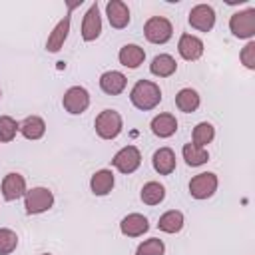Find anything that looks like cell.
Returning a JSON list of instances; mask_svg holds the SVG:
<instances>
[{"label": "cell", "mask_w": 255, "mask_h": 255, "mask_svg": "<svg viewBox=\"0 0 255 255\" xmlns=\"http://www.w3.org/2000/svg\"><path fill=\"white\" fill-rule=\"evenodd\" d=\"M129 100L137 110H153L159 102H161V90L157 84L149 82V80H139L135 82V86L129 92Z\"/></svg>", "instance_id": "obj_1"}, {"label": "cell", "mask_w": 255, "mask_h": 255, "mask_svg": "<svg viewBox=\"0 0 255 255\" xmlns=\"http://www.w3.org/2000/svg\"><path fill=\"white\" fill-rule=\"evenodd\" d=\"M96 133L102 137V139H114L120 135L124 124H122V116L116 112V110H104L98 114L96 118Z\"/></svg>", "instance_id": "obj_2"}, {"label": "cell", "mask_w": 255, "mask_h": 255, "mask_svg": "<svg viewBox=\"0 0 255 255\" xmlns=\"http://www.w3.org/2000/svg\"><path fill=\"white\" fill-rule=\"evenodd\" d=\"M143 34L151 44H165L173 34V26L163 16H151L143 26Z\"/></svg>", "instance_id": "obj_3"}, {"label": "cell", "mask_w": 255, "mask_h": 255, "mask_svg": "<svg viewBox=\"0 0 255 255\" xmlns=\"http://www.w3.org/2000/svg\"><path fill=\"white\" fill-rule=\"evenodd\" d=\"M52 205H54V195L48 187H34L30 191H26V199H24L26 213H30V215L44 213Z\"/></svg>", "instance_id": "obj_4"}, {"label": "cell", "mask_w": 255, "mask_h": 255, "mask_svg": "<svg viewBox=\"0 0 255 255\" xmlns=\"http://www.w3.org/2000/svg\"><path fill=\"white\" fill-rule=\"evenodd\" d=\"M229 28L237 38H253L255 34V8L235 12L229 20Z\"/></svg>", "instance_id": "obj_5"}, {"label": "cell", "mask_w": 255, "mask_h": 255, "mask_svg": "<svg viewBox=\"0 0 255 255\" xmlns=\"http://www.w3.org/2000/svg\"><path fill=\"white\" fill-rule=\"evenodd\" d=\"M217 189V175L211 171H203L197 173L191 181H189V193L195 199H207L215 193Z\"/></svg>", "instance_id": "obj_6"}, {"label": "cell", "mask_w": 255, "mask_h": 255, "mask_svg": "<svg viewBox=\"0 0 255 255\" xmlns=\"http://www.w3.org/2000/svg\"><path fill=\"white\" fill-rule=\"evenodd\" d=\"M62 106H64V110L68 114H82V112H86L88 106H90V94H88V90L82 88V86H72L64 94Z\"/></svg>", "instance_id": "obj_7"}, {"label": "cell", "mask_w": 255, "mask_h": 255, "mask_svg": "<svg viewBox=\"0 0 255 255\" xmlns=\"http://www.w3.org/2000/svg\"><path fill=\"white\" fill-rule=\"evenodd\" d=\"M112 163L122 173H133L141 163V153H139V149L135 145H126L114 155Z\"/></svg>", "instance_id": "obj_8"}, {"label": "cell", "mask_w": 255, "mask_h": 255, "mask_svg": "<svg viewBox=\"0 0 255 255\" xmlns=\"http://www.w3.org/2000/svg\"><path fill=\"white\" fill-rule=\"evenodd\" d=\"M189 24L199 32H209L215 24V10L209 4H197L189 12Z\"/></svg>", "instance_id": "obj_9"}, {"label": "cell", "mask_w": 255, "mask_h": 255, "mask_svg": "<svg viewBox=\"0 0 255 255\" xmlns=\"http://www.w3.org/2000/svg\"><path fill=\"white\" fill-rule=\"evenodd\" d=\"M102 32V18H100V10H98V2H94L90 6V10L86 12L84 16V22H82V38L86 42H92L100 36Z\"/></svg>", "instance_id": "obj_10"}, {"label": "cell", "mask_w": 255, "mask_h": 255, "mask_svg": "<svg viewBox=\"0 0 255 255\" xmlns=\"http://www.w3.org/2000/svg\"><path fill=\"white\" fill-rule=\"evenodd\" d=\"M106 16H108L112 28L122 30L129 24V8L122 0H110L106 4Z\"/></svg>", "instance_id": "obj_11"}, {"label": "cell", "mask_w": 255, "mask_h": 255, "mask_svg": "<svg viewBox=\"0 0 255 255\" xmlns=\"http://www.w3.org/2000/svg\"><path fill=\"white\" fill-rule=\"evenodd\" d=\"M2 195L6 201H14L26 195V179L20 173H8L2 179Z\"/></svg>", "instance_id": "obj_12"}, {"label": "cell", "mask_w": 255, "mask_h": 255, "mask_svg": "<svg viewBox=\"0 0 255 255\" xmlns=\"http://www.w3.org/2000/svg\"><path fill=\"white\" fill-rule=\"evenodd\" d=\"M177 50H179V56H181L183 60H189V62H193V60L201 58V54H203V42H201L197 36H191V34H183V36L179 38Z\"/></svg>", "instance_id": "obj_13"}, {"label": "cell", "mask_w": 255, "mask_h": 255, "mask_svg": "<svg viewBox=\"0 0 255 255\" xmlns=\"http://www.w3.org/2000/svg\"><path fill=\"white\" fill-rule=\"evenodd\" d=\"M120 229L128 237H139V235H143L149 229V223H147V219L141 213H129V215H126L122 219Z\"/></svg>", "instance_id": "obj_14"}, {"label": "cell", "mask_w": 255, "mask_h": 255, "mask_svg": "<svg viewBox=\"0 0 255 255\" xmlns=\"http://www.w3.org/2000/svg\"><path fill=\"white\" fill-rule=\"evenodd\" d=\"M126 84H128L126 76H124L122 72H116V70L104 72L102 78H100V88H102L106 94H110V96L122 94V92L126 90Z\"/></svg>", "instance_id": "obj_15"}, {"label": "cell", "mask_w": 255, "mask_h": 255, "mask_svg": "<svg viewBox=\"0 0 255 255\" xmlns=\"http://www.w3.org/2000/svg\"><path fill=\"white\" fill-rule=\"evenodd\" d=\"M68 32H70V16H64V18L56 24V28L50 32L48 42H46V50H48V52H58V50L64 46L66 38H68Z\"/></svg>", "instance_id": "obj_16"}, {"label": "cell", "mask_w": 255, "mask_h": 255, "mask_svg": "<svg viewBox=\"0 0 255 255\" xmlns=\"http://www.w3.org/2000/svg\"><path fill=\"white\" fill-rule=\"evenodd\" d=\"M151 163H153V169H155L159 175H169V173L175 169V153H173L169 147H159V149L153 153Z\"/></svg>", "instance_id": "obj_17"}, {"label": "cell", "mask_w": 255, "mask_h": 255, "mask_svg": "<svg viewBox=\"0 0 255 255\" xmlns=\"http://www.w3.org/2000/svg\"><path fill=\"white\" fill-rule=\"evenodd\" d=\"M175 129H177V120L171 114H159L151 120V131L157 137H169L175 133Z\"/></svg>", "instance_id": "obj_18"}, {"label": "cell", "mask_w": 255, "mask_h": 255, "mask_svg": "<svg viewBox=\"0 0 255 255\" xmlns=\"http://www.w3.org/2000/svg\"><path fill=\"white\" fill-rule=\"evenodd\" d=\"M118 58H120L122 66H126V68H137V66L145 60V52H143V48H139L137 44H126V46L120 50Z\"/></svg>", "instance_id": "obj_19"}, {"label": "cell", "mask_w": 255, "mask_h": 255, "mask_svg": "<svg viewBox=\"0 0 255 255\" xmlns=\"http://www.w3.org/2000/svg\"><path fill=\"white\" fill-rule=\"evenodd\" d=\"M18 129L26 139H40L46 133V124L38 116H28L22 124H18Z\"/></svg>", "instance_id": "obj_20"}, {"label": "cell", "mask_w": 255, "mask_h": 255, "mask_svg": "<svg viewBox=\"0 0 255 255\" xmlns=\"http://www.w3.org/2000/svg\"><path fill=\"white\" fill-rule=\"evenodd\" d=\"M90 187L94 191V195H108L114 187V173L110 169H100L92 175L90 179Z\"/></svg>", "instance_id": "obj_21"}, {"label": "cell", "mask_w": 255, "mask_h": 255, "mask_svg": "<svg viewBox=\"0 0 255 255\" xmlns=\"http://www.w3.org/2000/svg\"><path fill=\"white\" fill-rule=\"evenodd\" d=\"M149 70H151L153 76L167 78V76H171V74L177 70V64H175V60H173L169 54H159V56H155V58L151 60Z\"/></svg>", "instance_id": "obj_22"}, {"label": "cell", "mask_w": 255, "mask_h": 255, "mask_svg": "<svg viewBox=\"0 0 255 255\" xmlns=\"http://www.w3.org/2000/svg\"><path fill=\"white\" fill-rule=\"evenodd\" d=\"M175 106H177L181 112L191 114V112H195V110L199 108V94H197L195 90H191V88H183V90H179L177 96H175Z\"/></svg>", "instance_id": "obj_23"}, {"label": "cell", "mask_w": 255, "mask_h": 255, "mask_svg": "<svg viewBox=\"0 0 255 255\" xmlns=\"http://www.w3.org/2000/svg\"><path fill=\"white\" fill-rule=\"evenodd\" d=\"M163 197H165V187L157 181H147L141 187V201L145 205H157L163 201Z\"/></svg>", "instance_id": "obj_24"}, {"label": "cell", "mask_w": 255, "mask_h": 255, "mask_svg": "<svg viewBox=\"0 0 255 255\" xmlns=\"http://www.w3.org/2000/svg\"><path fill=\"white\" fill-rule=\"evenodd\" d=\"M157 227L161 231H165V233H177V231H181V227H183V215H181V211H175V209L165 211L159 217Z\"/></svg>", "instance_id": "obj_25"}, {"label": "cell", "mask_w": 255, "mask_h": 255, "mask_svg": "<svg viewBox=\"0 0 255 255\" xmlns=\"http://www.w3.org/2000/svg\"><path fill=\"white\" fill-rule=\"evenodd\" d=\"M183 159H185L187 165L197 167V165H203L209 159V153H207L205 147H199L195 143H185L183 145Z\"/></svg>", "instance_id": "obj_26"}, {"label": "cell", "mask_w": 255, "mask_h": 255, "mask_svg": "<svg viewBox=\"0 0 255 255\" xmlns=\"http://www.w3.org/2000/svg\"><path fill=\"white\" fill-rule=\"evenodd\" d=\"M213 137H215V128H213L211 124L201 122V124H197V126L193 128V143H195V145L203 147V145L211 143Z\"/></svg>", "instance_id": "obj_27"}, {"label": "cell", "mask_w": 255, "mask_h": 255, "mask_svg": "<svg viewBox=\"0 0 255 255\" xmlns=\"http://www.w3.org/2000/svg\"><path fill=\"white\" fill-rule=\"evenodd\" d=\"M16 131H18V122L10 116H0V141L2 143H8L16 137Z\"/></svg>", "instance_id": "obj_28"}, {"label": "cell", "mask_w": 255, "mask_h": 255, "mask_svg": "<svg viewBox=\"0 0 255 255\" xmlns=\"http://www.w3.org/2000/svg\"><path fill=\"white\" fill-rule=\"evenodd\" d=\"M18 245V235L12 229H0V255H10Z\"/></svg>", "instance_id": "obj_29"}, {"label": "cell", "mask_w": 255, "mask_h": 255, "mask_svg": "<svg viewBox=\"0 0 255 255\" xmlns=\"http://www.w3.org/2000/svg\"><path fill=\"white\" fill-rule=\"evenodd\" d=\"M163 251H165V245H163V241L153 237V239H147V241H143V243L137 247L135 255H163Z\"/></svg>", "instance_id": "obj_30"}, {"label": "cell", "mask_w": 255, "mask_h": 255, "mask_svg": "<svg viewBox=\"0 0 255 255\" xmlns=\"http://www.w3.org/2000/svg\"><path fill=\"white\" fill-rule=\"evenodd\" d=\"M239 58H241V64H243L245 68L253 70V68H255V42H249V44L241 50Z\"/></svg>", "instance_id": "obj_31"}, {"label": "cell", "mask_w": 255, "mask_h": 255, "mask_svg": "<svg viewBox=\"0 0 255 255\" xmlns=\"http://www.w3.org/2000/svg\"><path fill=\"white\" fill-rule=\"evenodd\" d=\"M44 255H50V253H44Z\"/></svg>", "instance_id": "obj_32"}, {"label": "cell", "mask_w": 255, "mask_h": 255, "mask_svg": "<svg viewBox=\"0 0 255 255\" xmlns=\"http://www.w3.org/2000/svg\"><path fill=\"white\" fill-rule=\"evenodd\" d=\"M0 96H2V92H0Z\"/></svg>", "instance_id": "obj_33"}]
</instances>
